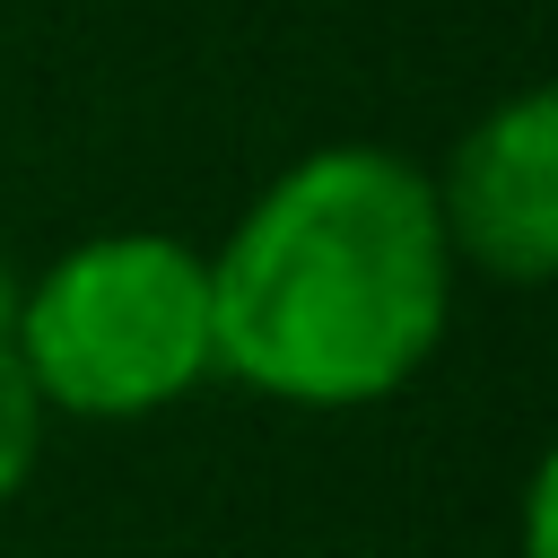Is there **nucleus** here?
Returning a JSON list of instances; mask_svg holds the SVG:
<instances>
[{
  "label": "nucleus",
  "mask_w": 558,
  "mask_h": 558,
  "mask_svg": "<svg viewBox=\"0 0 558 558\" xmlns=\"http://www.w3.org/2000/svg\"><path fill=\"white\" fill-rule=\"evenodd\" d=\"M453 279L427 166L375 140H323L209 244L218 384L279 410H375L445 349Z\"/></svg>",
  "instance_id": "1"
},
{
  "label": "nucleus",
  "mask_w": 558,
  "mask_h": 558,
  "mask_svg": "<svg viewBox=\"0 0 558 558\" xmlns=\"http://www.w3.org/2000/svg\"><path fill=\"white\" fill-rule=\"evenodd\" d=\"M9 340L52 418L131 427L218 384L209 253L166 227H105L17 279Z\"/></svg>",
  "instance_id": "2"
},
{
  "label": "nucleus",
  "mask_w": 558,
  "mask_h": 558,
  "mask_svg": "<svg viewBox=\"0 0 558 558\" xmlns=\"http://www.w3.org/2000/svg\"><path fill=\"white\" fill-rule=\"evenodd\" d=\"M453 270H480L497 288H541L558 270V96L514 87L488 105L453 157L427 174Z\"/></svg>",
  "instance_id": "3"
},
{
  "label": "nucleus",
  "mask_w": 558,
  "mask_h": 558,
  "mask_svg": "<svg viewBox=\"0 0 558 558\" xmlns=\"http://www.w3.org/2000/svg\"><path fill=\"white\" fill-rule=\"evenodd\" d=\"M9 305H17V279L0 270V506L26 497V480L44 462V436H52V410H44V392H35V375L9 340Z\"/></svg>",
  "instance_id": "4"
},
{
  "label": "nucleus",
  "mask_w": 558,
  "mask_h": 558,
  "mask_svg": "<svg viewBox=\"0 0 558 558\" xmlns=\"http://www.w3.org/2000/svg\"><path fill=\"white\" fill-rule=\"evenodd\" d=\"M523 558H558V471L532 462L523 480Z\"/></svg>",
  "instance_id": "5"
}]
</instances>
